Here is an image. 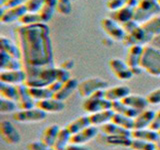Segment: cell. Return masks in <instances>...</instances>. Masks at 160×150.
Returning a JSON list of instances; mask_svg holds the SVG:
<instances>
[{
  "mask_svg": "<svg viewBox=\"0 0 160 150\" xmlns=\"http://www.w3.org/2000/svg\"><path fill=\"white\" fill-rule=\"evenodd\" d=\"M14 37L22 68L54 65L50 29L46 23L20 25L14 29Z\"/></svg>",
  "mask_w": 160,
  "mask_h": 150,
  "instance_id": "1",
  "label": "cell"
},
{
  "mask_svg": "<svg viewBox=\"0 0 160 150\" xmlns=\"http://www.w3.org/2000/svg\"><path fill=\"white\" fill-rule=\"evenodd\" d=\"M26 79L24 84L27 87H47L48 85L57 81L58 67L54 65L41 67H23Z\"/></svg>",
  "mask_w": 160,
  "mask_h": 150,
  "instance_id": "2",
  "label": "cell"
},
{
  "mask_svg": "<svg viewBox=\"0 0 160 150\" xmlns=\"http://www.w3.org/2000/svg\"><path fill=\"white\" fill-rule=\"evenodd\" d=\"M140 67L152 76L160 77V50L152 46H144Z\"/></svg>",
  "mask_w": 160,
  "mask_h": 150,
  "instance_id": "3",
  "label": "cell"
},
{
  "mask_svg": "<svg viewBox=\"0 0 160 150\" xmlns=\"http://www.w3.org/2000/svg\"><path fill=\"white\" fill-rule=\"evenodd\" d=\"M159 12L160 6L156 0H139L138 5L134 9L132 20L142 24Z\"/></svg>",
  "mask_w": 160,
  "mask_h": 150,
  "instance_id": "4",
  "label": "cell"
},
{
  "mask_svg": "<svg viewBox=\"0 0 160 150\" xmlns=\"http://www.w3.org/2000/svg\"><path fill=\"white\" fill-rule=\"evenodd\" d=\"M83 109L89 114L103 111V110H112V102L105 98V89L98 90L91 96L85 99Z\"/></svg>",
  "mask_w": 160,
  "mask_h": 150,
  "instance_id": "5",
  "label": "cell"
},
{
  "mask_svg": "<svg viewBox=\"0 0 160 150\" xmlns=\"http://www.w3.org/2000/svg\"><path fill=\"white\" fill-rule=\"evenodd\" d=\"M107 86H108L107 81H105V80L99 77H92L79 82L77 91L80 96L86 99L89 96H91L94 92L98 91V90L106 89Z\"/></svg>",
  "mask_w": 160,
  "mask_h": 150,
  "instance_id": "6",
  "label": "cell"
},
{
  "mask_svg": "<svg viewBox=\"0 0 160 150\" xmlns=\"http://www.w3.org/2000/svg\"><path fill=\"white\" fill-rule=\"evenodd\" d=\"M47 117V113L37 107L26 110H18L13 113V119L19 123H36L41 122Z\"/></svg>",
  "mask_w": 160,
  "mask_h": 150,
  "instance_id": "7",
  "label": "cell"
},
{
  "mask_svg": "<svg viewBox=\"0 0 160 150\" xmlns=\"http://www.w3.org/2000/svg\"><path fill=\"white\" fill-rule=\"evenodd\" d=\"M153 37H154L153 35L145 31L139 24V26L135 28L132 32L125 35L122 43L126 47H131L133 45H141V46H144L145 44L151 41Z\"/></svg>",
  "mask_w": 160,
  "mask_h": 150,
  "instance_id": "8",
  "label": "cell"
},
{
  "mask_svg": "<svg viewBox=\"0 0 160 150\" xmlns=\"http://www.w3.org/2000/svg\"><path fill=\"white\" fill-rule=\"evenodd\" d=\"M101 27L103 29V31L107 34V36L112 39L113 41H123L124 37L126 33L124 32V30L122 29L121 25L117 23L116 21H114L113 19L110 17L103 18L101 20Z\"/></svg>",
  "mask_w": 160,
  "mask_h": 150,
  "instance_id": "9",
  "label": "cell"
},
{
  "mask_svg": "<svg viewBox=\"0 0 160 150\" xmlns=\"http://www.w3.org/2000/svg\"><path fill=\"white\" fill-rule=\"evenodd\" d=\"M109 67L115 77L122 81L130 80L133 77V73L131 69L126 64V62L119 58H112L109 61Z\"/></svg>",
  "mask_w": 160,
  "mask_h": 150,
  "instance_id": "10",
  "label": "cell"
},
{
  "mask_svg": "<svg viewBox=\"0 0 160 150\" xmlns=\"http://www.w3.org/2000/svg\"><path fill=\"white\" fill-rule=\"evenodd\" d=\"M0 135L4 141L9 145L18 144L21 140L18 130L8 120H2L0 122Z\"/></svg>",
  "mask_w": 160,
  "mask_h": 150,
  "instance_id": "11",
  "label": "cell"
},
{
  "mask_svg": "<svg viewBox=\"0 0 160 150\" xmlns=\"http://www.w3.org/2000/svg\"><path fill=\"white\" fill-rule=\"evenodd\" d=\"M27 12L25 5H19V6L5 8L0 6V21L2 23H12L14 21H18V19L22 16L23 14Z\"/></svg>",
  "mask_w": 160,
  "mask_h": 150,
  "instance_id": "12",
  "label": "cell"
},
{
  "mask_svg": "<svg viewBox=\"0 0 160 150\" xmlns=\"http://www.w3.org/2000/svg\"><path fill=\"white\" fill-rule=\"evenodd\" d=\"M25 79H26V75L22 69L0 71V82L17 86L20 84H24Z\"/></svg>",
  "mask_w": 160,
  "mask_h": 150,
  "instance_id": "13",
  "label": "cell"
},
{
  "mask_svg": "<svg viewBox=\"0 0 160 150\" xmlns=\"http://www.w3.org/2000/svg\"><path fill=\"white\" fill-rule=\"evenodd\" d=\"M17 106L19 110L31 109L34 107V100L31 98L28 87L25 84L17 85Z\"/></svg>",
  "mask_w": 160,
  "mask_h": 150,
  "instance_id": "14",
  "label": "cell"
},
{
  "mask_svg": "<svg viewBox=\"0 0 160 150\" xmlns=\"http://www.w3.org/2000/svg\"><path fill=\"white\" fill-rule=\"evenodd\" d=\"M97 127L96 126H89L81 131L77 132L76 134L71 135L69 144H77V145H83L87 143L90 140H92L97 135Z\"/></svg>",
  "mask_w": 160,
  "mask_h": 150,
  "instance_id": "15",
  "label": "cell"
},
{
  "mask_svg": "<svg viewBox=\"0 0 160 150\" xmlns=\"http://www.w3.org/2000/svg\"><path fill=\"white\" fill-rule=\"evenodd\" d=\"M35 107L43 110L46 113H58L61 112L65 108L64 101H60L58 99H55L54 97L41 100V101L35 102Z\"/></svg>",
  "mask_w": 160,
  "mask_h": 150,
  "instance_id": "16",
  "label": "cell"
},
{
  "mask_svg": "<svg viewBox=\"0 0 160 150\" xmlns=\"http://www.w3.org/2000/svg\"><path fill=\"white\" fill-rule=\"evenodd\" d=\"M134 9L132 6H130L129 4L125 3L122 7H120L119 9L115 10V11H111L109 17L113 19L114 21H116L119 24H122L124 22H127L129 20H132L133 17V12Z\"/></svg>",
  "mask_w": 160,
  "mask_h": 150,
  "instance_id": "17",
  "label": "cell"
},
{
  "mask_svg": "<svg viewBox=\"0 0 160 150\" xmlns=\"http://www.w3.org/2000/svg\"><path fill=\"white\" fill-rule=\"evenodd\" d=\"M128 95H130V89L123 85H117V86L105 89V98L111 102L121 101Z\"/></svg>",
  "mask_w": 160,
  "mask_h": 150,
  "instance_id": "18",
  "label": "cell"
},
{
  "mask_svg": "<svg viewBox=\"0 0 160 150\" xmlns=\"http://www.w3.org/2000/svg\"><path fill=\"white\" fill-rule=\"evenodd\" d=\"M143 48L144 46H141V45H133V46L128 48L126 58H125V62H126V64L130 68L140 66Z\"/></svg>",
  "mask_w": 160,
  "mask_h": 150,
  "instance_id": "19",
  "label": "cell"
},
{
  "mask_svg": "<svg viewBox=\"0 0 160 150\" xmlns=\"http://www.w3.org/2000/svg\"><path fill=\"white\" fill-rule=\"evenodd\" d=\"M121 101L126 104L127 106L131 107L133 109H136L138 111H144L146 110L149 102L146 97L141 96V95H132L130 94L128 96H126L124 99H122Z\"/></svg>",
  "mask_w": 160,
  "mask_h": 150,
  "instance_id": "20",
  "label": "cell"
},
{
  "mask_svg": "<svg viewBox=\"0 0 160 150\" xmlns=\"http://www.w3.org/2000/svg\"><path fill=\"white\" fill-rule=\"evenodd\" d=\"M78 85H79V82L77 79H75V78L69 79L68 81L62 84V87L60 88V90L57 93L54 94L53 97L55 99L60 100V101H65V100L78 88Z\"/></svg>",
  "mask_w": 160,
  "mask_h": 150,
  "instance_id": "21",
  "label": "cell"
},
{
  "mask_svg": "<svg viewBox=\"0 0 160 150\" xmlns=\"http://www.w3.org/2000/svg\"><path fill=\"white\" fill-rule=\"evenodd\" d=\"M22 69V64L20 59L9 56L2 50H0V70L8 71V70H19Z\"/></svg>",
  "mask_w": 160,
  "mask_h": 150,
  "instance_id": "22",
  "label": "cell"
},
{
  "mask_svg": "<svg viewBox=\"0 0 160 150\" xmlns=\"http://www.w3.org/2000/svg\"><path fill=\"white\" fill-rule=\"evenodd\" d=\"M155 112L153 110H144L140 112L136 117L134 118V129L133 130H139V129H146L149 128L152 120L154 118Z\"/></svg>",
  "mask_w": 160,
  "mask_h": 150,
  "instance_id": "23",
  "label": "cell"
},
{
  "mask_svg": "<svg viewBox=\"0 0 160 150\" xmlns=\"http://www.w3.org/2000/svg\"><path fill=\"white\" fill-rule=\"evenodd\" d=\"M113 110H103V111L89 114V121L92 126H103L104 124L111 122Z\"/></svg>",
  "mask_w": 160,
  "mask_h": 150,
  "instance_id": "24",
  "label": "cell"
},
{
  "mask_svg": "<svg viewBox=\"0 0 160 150\" xmlns=\"http://www.w3.org/2000/svg\"><path fill=\"white\" fill-rule=\"evenodd\" d=\"M132 139H140L144 141L152 142L156 144L160 140V135L157 131H154L151 129H139V130H132L131 132Z\"/></svg>",
  "mask_w": 160,
  "mask_h": 150,
  "instance_id": "25",
  "label": "cell"
},
{
  "mask_svg": "<svg viewBox=\"0 0 160 150\" xmlns=\"http://www.w3.org/2000/svg\"><path fill=\"white\" fill-rule=\"evenodd\" d=\"M60 128L57 124H51L45 128L42 133L41 137H40V141H42L48 146L53 147V145L55 143V140L57 138V135L60 131Z\"/></svg>",
  "mask_w": 160,
  "mask_h": 150,
  "instance_id": "26",
  "label": "cell"
},
{
  "mask_svg": "<svg viewBox=\"0 0 160 150\" xmlns=\"http://www.w3.org/2000/svg\"><path fill=\"white\" fill-rule=\"evenodd\" d=\"M57 0H45L43 6L38 11L42 23H47L51 20L54 12L56 11Z\"/></svg>",
  "mask_w": 160,
  "mask_h": 150,
  "instance_id": "27",
  "label": "cell"
},
{
  "mask_svg": "<svg viewBox=\"0 0 160 150\" xmlns=\"http://www.w3.org/2000/svg\"><path fill=\"white\" fill-rule=\"evenodd\" d=\"M101 130L106 136H130L131 137V132H132V131H130V130L124 129L112 122L104 124L103 126H101Z\"/></svg>",
  "mask_w": 160,
  "mask_h": 150,
  "instance_id": "28",
  "label": "cell"
},
{
  "mask_svg": "<svg viewBox=\"0 0 160 150\" xmlns=\"http://www.w3.org/2000/svg\"><path fill=\"white\" fill-rule=\"evenodd\" d=\"M0 50H2V51L7 53L9 56L13 58L20 59V57H21L17 44L4 36L0 37Z\"/></svg>",
  "mask_w": 160,
  "mask_h": 150,
  "instance_id": "29",
  "label": "cell"
},
{
  "mask_svg": "<svg viewBox=\"0 0 160 150\" xmlns=\"http://www.w3.org/2000/svg\"><path fill=\"white\" fill-rule=\"evenodd\" d=\"M89 126H91V124H90V121H89V116L88 115H83V116H80L75 120H73V121L69 122L65 127H66L69 130V132L73 135Z\"/></svg>",
  "mask_w": 160,
  "mask_h": 150,
  "instance_id": "30",
  "label": "cell"
},
{
  "mask_svg": "<svg viewBox=\"0 0 160 150\" xmlns=\"http://www.w3.org/2000/svg\"><path fill=\"white\" fill-rule=\"evenodd\" d=\"M112 110L115 113L121 114V115H124V116H127L130 118H135L140 112H141V111H138L136 109H133L131 107L127 106V105L124 104L122 101L112 102Z\"/></svg>",
  "mask_w": 160,
  "mask_h": 150,
  "instance_id": "31",
  "label": "cell"
},
{
  "mask_svg": "<svg viewBox=\"0 0 160 150\" xmlns=\"http://www.w3.org/2000/svg\"><path fill=\"white\" fill-rule=\"evenodd\" d=\"M28 91L34 102L53 97V93L50 91L48 87H28Z\"/></svg>",
  "mask_w": 160,
  "mask_h": 150,
  "instance_id": "32",
  "label": "cell"
},
{
  "mask_svg": "<svg viewBox=\"0 0 160 150\" xmlns=\"http://www.w3.org/2000/svg\"><path fill=\"white\" fill-rule=\"evenodd\" d=\"M71 133L69 130L64 127L60 129V131L57 135V138L55 140V143L53 145L54 150H64L70 143V138H71Z\"/></svg>",
  "mask_w": 160,
  "mask_h": 150,
  "instance_id": "33",
  "label": "cell"
},
{
  "mask_svg": "<svg viewBox=\"0 0 160 150\" xmlns=\"http://www.w3.org/2000/svg\"><path fill=\"white\" fill-rule=\"evenodd\" d=\"M0 94L1 98L17 102V87L14 85L0 82Z\"/></svg>",
  "mask_w": 160,
  "mask_h": 150,
  "instance_id": "34",
  "label": "cell"
},
{
  "mask_svg": "<svg viewBox=\"0 0 160 150\" xmlns=\"http://www.w3.org/2000/svg\"><path fill=\"white\" fill-rule=\"evenodd\" d=\"M145 31L148 32L149 34L153 35H159L160 34V16H153L144 23L140 24Z\"/></svg>",
  "mask_w": 160,
  "mask_h": 150,
  "instance_id": "35",
  "label": "cell"
},
{
  "mask_svg": "<svg viewBox=\"0 0 160 150\" xmlns=\"http://www.w3.org/2000/svg\"><path fill=\"white\" fill-rule=\"evenodd\" d=\"M111 122L118 125L120 127L124 128V129L130 130V131H132L134 129V118L124 116V115H121V114L114 112L112 119H111Z\"/></svg>",
  "mask_w": 160,
  "mask_h": 150,
  "instance_id": "36",
  "label": "cell"
},
{
  "mask_svg": "<svg viewBox=\"0 0 160 150\" xmlns=\"http://www.w3.org/2000/svg\"><path fill=\"white\" fill-rule=\"evenodd\" d=\"M132 140L130 136H106V143L112 146L131 147Z\"/></svg>",
  "mask_w": 160,
  "mask_h": 150,
  "instance_id": "37",
  "label": "cell"
},
{
  "mask_svg": "<svg viewBox=\"0 0 160 150\" xmlns=\"http://www.w3.org/2000/svg\"><path fill=\"white\" fill-rule=\"evenodd\" d=\"M18 22L21 25H32L36 23H42L38 13L26 12L18 19Z\"/></svg>",
  "mask_w": 160,
  "mask_h": 150,
  "instance_id": "38",
  "label": "cell"
},
{
  "mask_svg": "<svg viewBox=\"0 0 160 150\" xmlns=\"http://www.w3.org/2000/svg\"><path fill=\"white\" fill-rule=\"evenodd\" d=\"M130 148L133 150H157V146L155 143L140 139H133Z\"/></svg>",
  "mask_w": 160,
  "mask_h": 150,
  "instance_id": "39",
  "label": "cell"
},
{
  "mask_svg": "<svg viewBox=\"0 0 160 150\" xmlns=\"http://www.w3.org/2000/svg\"><path fill=\"white\" fill-rule=\"evenodd\" d=\"M18 108L17 103L11 101V100L0 98V113L8 114V113H15L16 109Z\"/></svg>",
  "mask_w": 160,
  "mask_h": 150,
  "instance_id": "40",
  "label": "cell"
},
{
  "mask_svg": "<svg viewBox=\"0 0 160 150\" xmlns=\"http://www.w3.org/2000/svg\"><path fill=\"white\" fill-rule=\"evenodd\" d=\"M44 2H45V0H27V1L24 3V5H25V7H26L27 12L38 13V11L43 6Z\"/></svg>",
  "mask_w": 160,
  "mask_h": 150,
  "instance_id": "41",
  "label": "cell"
},
{
  "mask_svg": "<svg viewBox=\"0 0 160 150\" xmlns=\"http://www.w3.org/2000/svg\"><path fill=\"white\" fill-rule=\"evenodd\" d=\"M72 10L71 6V1H67V2H57L56 4V12L63 14V15H68L70 14Z\"/></svg>",
  "mask_w": 160,
  "mask_h": 150,
  "instance_id": "42",
  "label": "cell"
},
{
  "mask_svg": "<svg viewBox=\"0 0 160 150\" xmlns=\"http://www.w3.org/2000/svg\"><path fill=\"white\" fill-rule=\"evenodd\" d=\"M27 150H54V148L42 141H32L27 144Z\"/></svg>",
  "mask_w": 160,
  "mask_h": 150,
  "instance_id": "43",
  "label": "cell"
},
{
  "mask_svg": "<svg viewBox=\"0 0 160 150\" xmlns=\"http://www.w3.org/2000/svg\"><path fill=\"white\" fill-rule=\"evenodd\" d=\"M146 98L148 100L149 104H152V105L160 104V88H157L153 90V91L149 92Z\"/></svg>",
  "mask_w": 160,
  "mask_h": 150,
  "instance_id": "44",
  "label": "cell"
},
{
  "mask_svg": "<svg viewBox=\"0 0 160 150\" xmlns=\"http://www.w3.org/2000/svg\"><path fill=\"white\" fill-rule=\"evenodd\" d=\"M126 2L127 0H107L106 7L110 11H115V10H117L120 7H122L123 5H125Z\"/></svg>",
  "mask_w": 160,
  "mask_h": 150,
  "instance_id": "45",
  "label": "cell"
},
{
  "mask_svg": "<svg viewBox=\"0 0 160 150\" xmlns=\"http://www.w3.org/2000/svg\"><path fill=\"white\" fill-rule=\"evenodd\" d=\"M120 25H121L122 29L124 30V32L126 34H129L130 32H132L135 28H136L137 26H139V24L137 22H135L134 20H129V21L124 22Z\"/></svg>",
  "mask_w": 160,
  "mask_h": 150,
  "instance_id": "46",
  "label": "cell"
},
{
  "mask_svg": "<svg viewBox=\"0 0 160 150\" xmlns=\"http://www.w3.org/2000/svg\"><path fill=\"white\" fill-rule=\"evenodd\" d=\"M149 129L154 130V131H158V130L160 129V109L157 112H155L154 118L152 120L151 124H150Z\"/></svg>",
  "mask_w": 160,
  "mask_h": 150,
  "instance_id": "47",
  "label": "cell"
},
{
  "mask_svg": "<svg viewBox=\"0 0 160 150\" xmlns=\"http://www.w3.org/2000/svg\"><path fill=\"white\" fill-rule=\"evenodd\" d=\"M27 0H8V1L5 3L3 7L5 8H9V7H14V6H19V5H22L26 2Z\"/></svg>",
  "mask_w": 160,
  "mask_h": 150,
  "instance_id": "48",
  "label": "cell"
},
{
  "mask_svg": "<svg viewBox=\"0 0 160 150\" xmlns=\"http://www.w3.org/2000/svg\"><path fill=\"white\" fill-rule=\"evenodd\" d=\"M62 84L63 83H61V82H59V81H54L53 83H51L50 85H48V88H49V90L51 91L52 93H53V96H54V94L55 93H57L59 90H60V88L62 87Z\"/></svg>",
  "mask_w": 160,
  "mask_h": 150,
  "instance_id": "49",
  "label": "cell"
},
{
  "mask_svg": "<svg viewBox=\"0 0 160 150\" xmlns=\"http://www.w3.org/2000/svg\"><path fill=\"white\" fill-rule=\"evenodd\" d=\"M59 67H61L65 70H68V71H70L73 67H74V61L72 59H67V60H65V61H63L61 64H60V66Z\"/></svg>",
  "mask_w": 160,
  "mask_h": 150,
  "instance_id": "50",
  "label": "cell"
},
{
  "mask_svg": "<svg viewBox=\"0 0 160 150\" xmlns=\"http://www.w3.org/2000/svg\"><path fill=\"white\" fill-rule=\"evenodd\" d=\"M64 150H90L87 147H84L83 145H77V144H69Z\"/></svg>",
  "mask_w": 160,
  "mask_h": 150,
  "instance_id": "51",
  "label": "cell"
},
{
  "mask_svg": "<svg viewBox=\"0 0 160 150\" xmlns=\"http://www.w3.org/2000/svg\"><path fill=\"white\" fill-rule=\"evenodd\" d=\"M131 69V71H132V73H133V75H139V74H141L142 73V71H143V69L140 67V66H138V67H134V68H130Z\"/></svg>",
  "mask_w": 160,
  "mask_h": 150,
  "instance_id": "52",
  "label": "cell"
},
{
  "mask_svg": "<svg viewBox=\"0 0 160 150\" xmlns=\"http://www.w3.org/2000/svg\"><path fill=\"white\" fill-rule=\"evenodd\" d=\"M8 0H0V6H4L5 3H6Z\"/></svg>",
  "mask_w": 160,
  "mask_h": 150,
  "instance_id": "53",
  "label": "cell"
},
{
  "mask_svg": "<svg viewBox=\"0 0 160 150\" xmlns=\"http://www.w3.org/2000/svg\"><path fill=\"white\" fill-rule=\"evenodd\" d=\"M67 1H71V0H57V2H67Z\"/></svg>",
  "mask_w": 160,
  "mask_h": 150,
  "instance_id": "54",
  "label": "cell"
},
{
  "mask_svg": "<svg viewBox=\"0 0 160 150\" xmlns=\"http://www.w3.org/2000/svg\"><path fill=\"white\" fill-rule=\"evenodd\" d=\"M156 146H157V150H160V140H159V142L156 143Z\"/></svg>",
  "mask_w": 160,
  "mask_h": 150,
  "instance_id": "55",
  "label": "cell"
},
{
  "mask_svg": "<svg viewBox=\"0 0 160 150\" xmlns=\"http://www.w3.org/2000/svg\"><path fill=\"white\" fill-rule=\"evenodd\" d=\"M157 3L159 4V6H160V0H158V1H157Z\"/></svg>",
  "mask_w": 160,
  "mask_h": 150,
  "instance_id": "56",
  "label": "cell"
},
{
  "mask_svg": "<svg viewBox=\"0 0 160 150\" xmlns=\"http://www.w3.org/2000/svg\"><path fill=\"white\" fill-rule=\"evenodd\" d=\"M157 132H158V134H159V135H160V129H159V130H158V131H157Z\"/></svg>",
  "mask_w": 160,
  "mask_h": 150,
  "instance_id": "57",
  "label": "cell"
},
{
  "mask_svg": "<svg viewBox=\"0 0 160 150\" xmlns=\"http://www.w3.org/2000/svg\"><path fill=\"white\" fill-rule=\"evenodd\" d=\"M71 1H72V0H71Z\"/></svg>",
  "mask_w": 160,
  "mask_h": 150,
  "instance_id": "58",
  "label": "cell"
}]
</instances>
